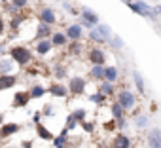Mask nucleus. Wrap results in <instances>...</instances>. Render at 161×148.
Listing matches in <instances>:
<instances>
[{
    "label": "nucleus",
    "instance_id": "f704fd0d",
    "mask_svg": "<svg viewBox=\"0 0 161 148\" xmlns=\"http://www.w3.org/2000/svg\"><path fill=\"white\" fill-rule=\"evenodd\" d=\"M82 127L87 131V133H91L93 131V123H87V122H82Z\"/></svg>",
    "mask_w": 161,
    "mask_h": 148
},
{
    "label": "nucleus",
    "instance_id": "e433bc0d",
    "mask_svg": "<svg viewBox=\"0 0 161 148\" xmlns=\"http://www.w3.org/2000/svg\"><path fill=\"white\" fill-rule=\"evenodd\" d=\"M44 114H51V105H46V108H44Z\"/></svg>",
    "mask_w": 161,
    "mask_h": 148
},
{
    "label": "nucleus",
    "instance_id": "412c9836",
    "mask_svg": "<svg viewBox=\"0 0 161 148\" xmlns=\"http://www.w3.org/2000/svg\"><path fill=\"white\" fill-rule=\"evenodd\" d=\"M47 34H49V25H47V23L38 25V29H36V36H38V40H42V38L47 36Z\"/></svg>",
    "mask_w": 161,
    "mask_h": 148
},
{
    "label": "nucleus",
    "instance_id": "bb28decb",
    "mask_svg": "<svg viewBox=\"0 0 161 148\" xmlns=\"http://www.w3.org/2000/svg\"><path fill=\"white\" fill-rule=\"evenodd\" d=\"M86 114H87V112H86L84 108H78V110H74V112H72V116H74V118H76L80 123H82V122H86Z\"/></svg>",
    "mask_w": 161,
    "mask_h": 148
},
{
    "label": "nucleus",
    "instance_id": "9d476101",
    "mask_svg": "<svg viewBox=\"0 0 161 148\" xmlns=\"http://www.w3.org/2000/svg\"><path fill=\"white\" fill-rule=\"evenodd\" d=\"M14 86H15V76L14 74H0V91L10 89Z\"/></svg>",
    "mask_w": 161,
    "mask_h": 148
},
{
    "label": "nucleus",
    "instance_id": "6ab92c4d",
    "mask_svg": "<svg viewBox=\"0 0 161 148\" xmlns=\"http://www.w3.org/2000/svg\"><path fill=\"white\" fill-rule=\"evenodd\" d=\"M104 72H106V68H104L103 65H93V68H91V76L103 80V78H104Z\"/></svg>",
    "mask_w": 161,
    "mask_h": 148
},
{
    "label": "nucleus",
    "instance_id": "1a4fd4ad",
    "mask_svg": "<svg viewBox=\"0 0 161 148\" xmlns=\"http://www.w3.org/2000/svg\"><path fill=\"white\" fill-rule=\"evenodd\" d=\"M40 21H42V23H47V25H53V23L57 21L55 12H53L51 8H42V12H40Z\"/></svg>",
    "mask_w": 161,
    "mask_h": 148
},
{
    "label": "nucleus",
    "instance_id": "c9c22d12",
    "mask_svg": "<svg viewBox=\"0 0 161 148\" xmlns=\"http://www.w3.org/2000/svg\"><path fill=\"white\" fill-rule=\"evenodd\" d=\"M34 123H40V120H42V112H34Z\"/></svg>",
    "mask_w": 161,
    "mask_h": 148
},
{
    "label": "nucleus",
    "instance_id": "20e7f679",
    "mask_svg": "<svg viewBox=\"0 0 161 148\" xmlns=\"http://www.w3.org/2000/svg\"><path fill=\"white\" fill-rule=\"evenodd\" d=\"M82 19H84V27H87V29H91L93 25H97L99 23V15L93 12V10H89V8H82Z\"/></svg>",
    "mask_w": 161,
    "mask_h": 148
},
{
    "label": "nucleus",
    "instance_id": "a211bd4d",
    "mask_svg": "<svg viewBox=\"0 0 161 148\" xmlns=\"http://www.w3.org/2000/svg\"><path fill=\"white\" fill-rule=\"evenodd\" d=\"M123 110H125V108H123L119 103H114V105H112V118L118 120V122L123 120Z\"/></svg>",
    "mask_w": 161,
    "mask_h": 148
},
{
    "label": "nucleus",
    "instance_id": "72a5a7b5",
    "mask_svg": "<svg viewBox=\"0 0 161 148\" xmlns=\"http://www.w3.org/2000/svg\"><path fill=\"white\" fill-rule=\"evenodd\" d=\"M12 2H14V4H15L19 10H23V8L27 6V2H29V0H12Z\"/></svg>",
    "mask_w": 161,
    "mask_h": 148
},
{
    "label": "nucleus",
    "instance_id": "39448f33",
    "mask_svg": "<svg viewBox=\"0 0 161 148\" xmlns=\"http://www.w3.org/2000/svg\"><path fill=\"white\" fill-rule=\"evenodd\" d=\"M66 36H68V40H80L82 38V34H84V29H82V25H76V23H72V25H68L66 27V32H64Z\"/></svg>",
    "mask_w": 161,
    "mask_h": 148
},
{
    "label": "nucleus",
    "instance_id": "5701e85b",
    "mask_svg": "<svg viewBox=\"0 0 161 148\" xmlns=\"http://www.w3.org/2000/svg\"><path fill=\"white\" fill-rule=\"evenodd\" d=\"M97 27H99V32H101V34H103V36H104V38H106V40H110V38H112V36H114V34H112V31H110V27H108V25H97Z\"/></svg>",
    "mask_w": 161,
    "mask_h": 148
},
{
    "label": "nucleus",
    "instance_id": "cd10ccee",
    "mask_svg": "<svg viewBox=\"0 0 161 148\" xmlns=\"http://www.w3.org/2000/svg\"><path fill=\"white\" fill-rule=\"evenodd\" d=\"M89 36H91V38H93L95 42H99V44H103V42H106V38H104V36H103V34H101L99 31H91V34H89Z\"/></svg>",
    "mask_w": 161,
    "mask_h": 148
},
{
    "label": "nucleus",
    "instance_id": "f257e3e1",
    "mask_svg": "<svg viewBox=\"0 0 161 148\" xmlns=\"http://www.w3.org/2000/svg\"><path fill=\"white\" fill-rule=\"evenodd\" d=\"M10 55H12V59L15 61V63H19V65H27L31 59H32V55H31V51L27 49V48H23V46H17V48H12V51H10Z\"/></svg>",
    "mask_w": 161,
    "mask_h": 148
},
{
    "label": "nucleus",
    "instance_id": "4be33fe9",
    "mask_svg": "<svg viewBox=\"0 0 161 148\" xmlns=\"http://www.w3.org/2000/svg\"><path fill=\"white\" fill-rule=\"evenodd\" d=\"M133 78H135V82H136L138 91L144 93V82H142V76H140V72H138V70H133Z\"/></svg>",
    "mask_w": 161,
    "mask_h": 148
},
{
    "label": "nucleus",
    "instance_id": "f8f14e48",
    "mask_svg": "<svg viewBox=\"0 0 161 148\" xmlns=\"http://www.w3.org/2000/svg\"><path fill=\"white\" fill-rule=\"evenodd\" d=\"M51 48H53V42L42 38V40H38V44H36V53H38V55H46Z\"/></svg>",
    "mask_w": 161,
    "mask_h": 148
},
{
    "label": "nucleus",
    "instance_id": "dca6fc26",
    "mask_svg": "<svg viewBox=\"0 0 161 148\" xmlns=\"http://www.w3.org/2000/svg\"><path fill=\"white\" fill-rule=\"evenodd\" d=\"M36 133H38V137L44 139V140H53V133H49V129L44 127L42 123H36Z\"/></svg>",
    "mask_w": 161,
    "mask_h": 148
},
{
    "label": "nucleus",
    "instance_id": "c85d7f7f",
    "mask_svg": "<svg viewBox=\"0 0 161 148\" xmlns=\"http://www.w3.org/2000/svg\"><path fill=\"white\" fill-rule=\"evenodd\" d=\"M104 97H106V95H104V93L99 89V93L91 95V97H89V101H91V103H103V101H104Z\"/></svg>",
    "mask_w": 161,
    "mask_h": 148
},
{
    "label": "nucleus",
    "instance_id": "423d86ee",
    "mask_svg": "<svg viewBox=\"0 0 161 148\" xmlns=\"http://www.w3.org/2000/svg\"><path fill=\"white\" fill-rule=\"evenodd\" d=\"M31 99H32V97H31V93H29V91H19V93H15V97H14V103H12V105H14L15 108H21V106H27V105L31 103Z\"/></svg>",
    "mask_w": 161,
    "mask_h": 148
},
{
    "label": "nucleus",
    "instance_id": "473e14b6",
    "mask_svg": "<svg viewBox=\"0 0 161 148\" xmlns=\"http://www.w3.org/2000/svg\"><path fill=\"white\" fill-rule=\"evenodd\" d=\"M55 76H57V78H64V76H66V72H64L63 66H57V68H55Z\"/></svg>",
    "mask_w": 161,
    "mask_h": 148
},
{
    "label": "nucleus",
    "instance_id": "a19ab883",
    "mask_svg": "<svg viewBox=\"0 0 161 148\" xmlns=\"http://www.w3.org/2000/svg\"><path fill=\"white\" fill-rule=\"evenodd\" d=\"M0 122H2V116H0Z\"/></svg>",
    "mask_w": 161,
    "mask_h": 148
},
{
    "label": "nucleus",
    "instance_id": "4c0bfd02",
    "mask_svg": "<svg viewBox=\"0 0 161 148\" xmlns=\"http://www.w3.org/2000/svg\"><path fill=\"white\" fill-rule=\"evenodd\" d=\"M4 32V21H2V17H0V34Z\"/></svg>",
    "mask_w": 161,
    "mask_h": 148
},
{
    "label": "nucleus",
    "instance_id": "6e6552de",
    "mask_svg": "<svg viewBox=\"0 0 161 148\" xmlns=\"http://www.w3.org/2000/svg\"><path fill=\"white\" fill-rule=\"evenodd\" d=\"M148 144L150 148H161V129H152L148 133Z\"/></svg>",
    "mask_w": 161,
    "mask_h": 148
},
{
    "label": "nucleus",
    "instance_id": "ddd939ff",
    "mask_svg": "<svg viewBox=\"0 0 161 148\" xmlns=\"http://www.w3.org/2000/svg\"><path fill=\"white\" fill-rule=\"evenodd\" d=\"M49 93H51L53 97H66V95H68V88H66V86H61V84H53V86L49 88Z\"/></svg>",
    "mask_w": 161,
    "mask_h": 148
},
{
    "label": "nucleus",
    "instance_id": "f3484780",
    "mask_svg": "<svg viewBox=\"0 0 161 148\" xmlns=\"http://www.w3.org/2000/svg\"><path fill=\"white\" fill-rule=\"evenodd\" d=\"M66 40H68V36H66V34H63V32H53V36H51L53 46H64V44H66Z\"/></svg>",
    "mask_w": 161,
    "mask_h": 148
},
{
    "label": "nucleus",
    "instance_id": "ea45409f",
    "mask_svg": "<svg viewBox=\"0 0 161 148\" xmlns=\"http://www.w3.org/2000/svg\"><path fill=\"white\" fill-rule=\"evenodd\" d=\"M0 2H4V4H6V2H8V0H0Z\"/></svg>",
    "mask_w": 161,
    "mask_h": 148
},
{
    "label": "nucleus",
    "instance_id": "7ed1b4c3",
    "mask_svg": "<svg viewBox=\"0 0 161 148\" xmlns=\"http://www.w3.org/2000/svg\"><path fill=\"white\" fill-rule=\"evenodd\" d=\"M118 103H119L125 110H131V108H135L136 99H135V95H133L131 91L123 89V91H119V95H118Z\"/></svg>",
    "mask_w": 161,
    "mask_h": 148
},
{
    "label": "nucleus",
    "instance_id": "aec40b11",
    "mask_svg": "<svg viewBox=\"0 0 161 148\" xmlns=\"http://www.w3.org/2000/svg\"><path fill=\"white\" fill-rule=\"evenodd\" d=\"M104 78L108 80V82H116L118 80V68L116 66H106V72H104Z\"/></svg>",
    "mask_w": 161,
    "mask_h": 148
},
{
    "label": "nucleus",
    "instance_id": "393cba45",
    "mask_svg": "<svg viewBox=\"0 0 161 148\" xmlns=\"http://www.w3.org/2000/svg\"><path fill=\"white\" fill-rule=\"evenodd\" d=\"M46 93V89L42 88V86H32V89H31V97L32 99H38V97H42Z\"/></svg>",
    "mask_w": 161,
    "mask_h": 148
},
{
    "label": "nucleus",
    "instance_id": "7c9ffc66",
    "mask_svg": "<svg viewBox=\"0 0 161 148\" xmlns=\"http://www.w3.org/2000/svg\"><path fill=\"white\" fill-rule=\"evenodd\" d=\"M76 122H78V120L70 114V116L66 118V129H68V131H70V129H74V127H76Z\"/></svg>",
    "mask_w": 161,
    "mask_h": 148
},
{
    "label": "nucleus",
    "instance_id": "f03ea898",
    "mask_svg": "<svg viewBox=\"0 0 161 148\" xmlns=\"http://www.w3.org/2000/svg\"><path fill=\"white\" fill-rule=\"evenodd\" d=\"M86 86L87 84H86V80L82 76H74L68 82V93H72V95H82L86 91Z\"/></svg>",
    "mask_w": 161,
    "mask_h": 148
},
{
    "label": "nucleus",
    "instance_id": "2f4dec72",
    "mask_svg": "<svg viewBox=\"0 0 161 148\" xmlns=\"http://www.w3.org/2000/svg\"><path fill=\"white\" fill-rule=\"evenodd\" d=\"M136 125H138V127H146V125H148V118L138 116V118H136Z\"/></svg>",
    "mask_w": 161,
    "mask_h": 148
},
{
    "label": "nucleus",
    "instance_id": "4468645a",
    "mask_svg": "<svg viewBox=\"0 0 161 148\" xmlns=\"http://www.w3.org/2000/svg\"><path fill=\"white\" fill-rule=\"evenodd\" d=\"M17 131H19L17 123H4L2 127H0V137H10V135H14Z\"/></svg>",
    "mask_w": 161,
    "mask_h": 148
},
{
    "label": "nucleus",
    "instance_id": "b1692460",
    "mask_svg": "<svg viewBox=\"0 0 161 148\" xmlns=\"http://www.w3.org/2000/svg\"><path fill=\"white\" fill-rule=\"evenodd\" d=\"M99 89H101L104 95H112V93H114V86H112V82H108V80H106L103 86H99Z\"/></svg>",
    "mask_w": 161,
    "mask_h": 148
},
{
    "label": "nucleus",
    "instance_id": "9b49d317",
    "mask_svg": "<svg viewBox=\"0 0 161 148\" xmlns=\"http://www.w3.org/2000/svg\"><path fill=\"white\" fill-rule=\"evenodd\" d=\"M104 59H106V55H104L103 49H91V51H89V61H91L93 65H103Z\"/></svg>",
    "mask_w": 161,
    "mask_h": 148
},
{
    "label": "nucleus",
    "instance_id": "a878e982",
    "mask_svg": "<svg viewBox=\"0 0 161 148\" xmlns=\"http://www.w3.org/2000/svg\"><path fill=\"white\" fill-rule=\"evenodd\" d=\"M64 144H66V133H61V137L53 139V146L55 148H64Z\"/></svg>",
    "mask_w": 161,
    "mask_h": 148
},
{
    "label": "nucleus",
    "instance_id": "2eb2a0df",
    "mask_svg": "<svg viewBox=\"0 0 161 148\" xmlns=\"http://www.w3.org/2000/svg\"><path fill=\"white\" fill-rule=\"evenodd\" d=\"M14 59L10 61V59H0V74H12V70H14Z\"/></svg>",
    "mask_w": 161,
    "mask_h": 148
},
{
    "label": "nucleus",
    "instance_id": "c756f323",
    "mask_svg": "<svg viewBox=\"0 0 161 148\" xmlns=\"http://www.w3.org/2000/svg\"><path fill=\"white\" fill-rule=\"evenodd\" d=\"M110 44H112V48H116V49H119V48H123V42L118 38V36H112L110 38Z\"/></svg>",
    "mask_w": 161,
    "mask_h": 148
},
{
    "label": "nucleus",
    "instance_id": "58836bf2",
    "mask_svg": "<svg viewBox=\"0 0 161 148\" xmlns=\"http://www.w3.org/2000/svg\"><path fill=\"white\" fill-rule=\"evenodd\" d=\"M155 14H161V6H157V8H155Z\"/></svg>",
    "mask_w": 161,
    "mask_h": 148
},
{
    "label": "nucleus",
    "instance_id": "0eeeda50",
    "mask_svg": "<svg viewBox=\"0 0 161 148\" xmlns=\"http://www.w3.org/2000/svg\"><path fill=\"white\" fill-rule=\"evenodd\" d=\"M112 148H131V139L123 133H118L112 140Z\"/></svg>",
    "mask_w": 161,
    "mask_h": 148
}]
</instances>
